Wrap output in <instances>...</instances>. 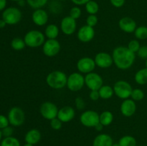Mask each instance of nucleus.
Instances as JSON below:
<instances>
[{
	"label": "nucleus",
	"mask_w": 147,
	"mask_h": 146,
	"mask_svg": "<svg viewBox=\"0 0 147 146\" xmlns=\"http://www.w3.org/2000/svg\"><path fill=\"white\" fill-rule=\"evenodd\" d=\"M113 63L118 69L126 70L131 67L136 59V54L129 50L127 47L120 46L113 50Z\"/></svg>",
	"instance_id": "1"
},
{
	"label": "nucleus",
	"mask_w": 147,
	"mask_h": 146,
	"mask_svg": "<svg viewBox=\"0 0 147 146\" xmlns=\"http://www.w3.org/2000/svg\"><path fill=\"white\" fill-rule=\"evenodd\" d=\"M67 76L60 70H55L49 73L46 77L47 85L54 90H60L67 86Z\"/></svg>",
	"instance_id": "2"
},
{
	"label": "nucleus",
	"mask_w": 147,
	"mask_h": 146,
	"mask_svg": "<svg viewBox=\"0 0 147 146\" xmlns=\"http://www.w3.org/2000/svg\"><path fill=\"white\" fill-rule=\"evenodd\" d=\"M24 40L26 46L30 48H37L43 45L45 42V35L39 30H30L25 34Z\"/></svg>",
	"instance_id": "3"
},
{
	"label": "nucleus",
	"mask_w": 147,
	"mask_h": 146,
	"mask_svg": "<svg viewBox=\"0 0 147 146\" xmlns=\"http://www.w3.org/2000/svg\"><path fill=\"white\" fill-rule=\"evenodd\" d=\"M114 94L121 100L129 99L131 94L132 88L130 83L125 80H119L114 84L113 87Z\"/></svg>",
	"instance_id": "4"
},
{
	"label": "nucleus",
	"mask_w": 147,
	"mask_h": 146,
	"mask_svg": "<svg viewBox=\"0 0 147 146\" xmlns=\"http://www.w3.org/2000/svg\"><path fill=\"white\" fill-rule=\"evenodd\" d=\"M22 14V11L17 7H11L5 9L2 13V19L4 20L7 24L14 25L21 21Z\"/></svg>",
	"instance_id": "5"
},
{
	"label": "nucleus",
	"mask_w": 147,
	"mask_h": 146,
	"mask_svg": "<svg viewBox=\"0 0 147 146\" xmlns=\"http://www.w3.org/2000/svg\"><path fill=\"white\" fill-rule=\"evenodd\" d=\"M85 85V77L80 72L71 73L67 77V87L71 92H78Z\"/></svg>",
	"instance_id": "6"
},
{
	"label": "nucleus",
	"mask_w": 147,
	"mask_h": 146,
	"mask_svg": "<svg viewBox=\"0 0 147 146\" xmlns=\"http://www.w3.org/2000/svg\"><path fill=\"white\" fill-rule=\"evenodd\" d=\"M7 117H8L9 124L14 127H20L22 125L25 121L24 112L20 107H11L9 111Z\"/></svg>",
	"instance_id": "7"
},
{
	"label": "nucleus",
	"mask_w": 147,
	"mask_h": 146,
	"mask_svg": "<svg viewBox=\"0 0 147 146\" xmlns=\"http://www.w3.org/2000/svg\"><path fill=\"white\" fill-rule=\"evenodd\" d=\"M59 109L57 105L51 102H45L40 107V113L42 117L50 121L53 119L57 117Z\"/></svg>",
	"instance_id": "8"
},
{
	"label": "nucleus",
	"mask_w": 147,
	"mask_h": 146,
	"mask_svg": "<svg viewBox=\"0 0 147 146\" xmlns=\"http://www.w3.org/2000/svg\"><path fill=\"white\" fill-rule=\"evenodd\" d=\"M80 121L85 127H95L100 123L99 114L94 110H86L80 115Z\"/></svg>",
	"instance_id": "9"
},
{
	"label": "nucleus",
	"mask_w": 147,
	"mask_h": 146,
	"mask_svg": "<svg viewBox=\"0 0 147 146\" xmlns=\"http://www.w3.org/2000/svg\"><path fill=\"white\" fill-rule=\"evenodd\" d=\"M61 45L56 39H47L42 45L43 54L48 57H53L60 51Z\"/></svg>",
	"instance_id": "10"
},
{
	"label": "nucleus",
	"mask_w": 147,
	"mask_h": 146,
	"mask_svg": "<svg viewBox=\"0 0 147 146\" xmlns=\"http://www.w3.org/2000/svg\"><path fill=\"white\" fill-rule=\"evenodd\" d=\"M85 84L90 90H98L103 85V80L98 73H88L85 76Z\"/></svg>",
	"instance_id": "11"
},
{
	"label": "nucleus",
	"mask_w": 147,
	"mask_h": 146,
	"mask_svg": "<svg viewBox=\"0 0 147 146\" xmlns=\"http://www.w3.org/2000/svg\"><path fill=\"white\" fill-rule=\"evenodd\" d=\"M76 66L79 72L81 74H88L92 72L94 70L96 64L95 63L94 59L89 57H85L80 58L77 62Z\"/></svg>",
	"instance_id": "12"
},
{
	"label": "nucleus",
	"mask_w": 147,
	"mask_h": 146,
	"mask_svg": "<svg viewBox=\"0 0 147 146\" xmlns=\"http://www.w3.org/2000/svg\"><path fill=\"white\" fill-rule=\"evenodd\" d=\"M76 28H77L76 20L70 17V16L65 17L60 21V29L65 35L70 36L74 34Z\"/></svg>",
	"instance_id": "13"
},
{
	"label": "nucleus",
	"mask_w": 147,
	"mask_h": 146,
	"mask_svg": "<svg viewBox=\"0 0 147 146\" xmlns=\"http://www.w3.org/2000/svg\"><path fill=\"white\" fill-rule=\"evenodd\" d=\"M95 63L96 66L102 69L109 68L113 64L111 54L107 52H99L95 56Z\"/></svg>",
	"instance_id": "14"
},
{
	"label": "nucleus",
	"mask_w": 147,
	"mask_h": 146,
	"mask_svg": "<svg viewBox=\"0 0 147 146\" xmlns=\"http://www.w3.org/2000/svg\"><path fill=\"white\" fill-rule=\"evenodd\" d=\"M95 37V29L90 26L83 25L78 29L77 33V37L79 41L87 43L93 40Z\"/></svg>",
	"instance_id": "15"
},
{
	"label": "nucleus",
	"mask_w": 147,
	"mask_h": 146,
	"mask_svg": "<svg viewBox=\"0 0 147 146\" xmlns=\"http://www.w3.org/2000/svg\"><path fill=\"white\" fill-rule=\"evenodd\" d=\"M121 114L125 117H131L136 111V104L132 99H126L122 102L120 107Z\"/></svg>",
	"instance_id": "16"
},
{
	"label": "nucleus",
	"mask_w": 147,
	"mask_h": 146,
	"mask_svg": "<svg viewBox=\"0 0 147 146\" xmlns=\"http://www.w3.org/2000/svg\"><path fill=\"white\" fill-rule=\"evenodd\" d=\"M49 19L48 14L42 9H37L32 14V20L35 25L42 27L45 25Z\"/></svg>",
	"instance_id": "17"
},
{
	"label": "nucleus",
	"mask_w": 147,
	"mask_h": 146,
	"mask_svg": "<svg viewBox=\"0 0 147 146\" xmlns=\"http://www.w3.org/2000/svg\"><path fill=\"white\" fill-rule=\"evenodd\" d=\"M76 115V111L71 106H64L60 108L57 114V118L63 123H68L73 120Z\"/></svg>",
	"instance_id": "18"
},
{
	"label": "nucleus",
	"mask_w": 147,
	"mask_h": 146,
	"mask_svg": "<svg viewBox=\"0 0 147 146\" xmlns=\"http://www.w3.org/2000/svg\"><path fill=\"white\" fill-rule=\"evenodd\" d=\"M119 27L122 31L126 33L134 32L137 27L135 20L129 17H125L121 19L119 21Z\"/></svg>",
	"instance_id": "19"
},
{
	"label": "nucleus",
	"mask_w": 147,
	"mask_h": 146,
	"mask_svg": "<svg viewBox=\"0 0 147 146\" xmlns=\"http://www.w3.org/2000/svg\"><path fill=\"white\" fill-rule=\"evenodd\" d=\"M113 141L111 136L106 133L99 134L93 142V146H112Z\"/></svg>",
	"instance_id": "20"
},
{
	"label": "nucleus",
	"mask_w": 147,
	"mask_h": 146,
	"mask_svg": "<svg viewBox=\"0 0 147 146\" xmlns=\"http://www.w3.org/2000/svg\"><path fill=\"white\" fill-rule=\"evenodd\" d=\"M41 137V133L40 132V130L33 128L29 130L26 133L25 136H24V140H25L26 143H30V144L34 145L37 144L40 141Z\"/></svg>",
	"instance_id": "21"
},
{
	"label": "nucleus",
	"mask_w": 147,
	"mask_h": 146,
	"mask_svg": "<svg viewBox=\"0 0 147 146\" xmlns=\"http://www.w3.org/2000/svg\"><path fill=\"white\" fill-rule=\"evenodd\" d=\"M114 116L111 111H103L99 115V122L100 124L103 125L104 127L109 126L113 123Z\"/></svg>",
	"instance_id": "22"
},
{
	"label": "nucleus",
	"mask_w": 147,
	"mask_h": 146,
	"mask_svg": "<svg viewBox=\"0 0 147 146\" xmlns=\"http://www.w3.org/2000/svg\"><path fill=\"white\" fill-rule=\"evenodd\" d=\"M59 33V27L56 24H51L46 27L44 34L47 39H56L58 37Z\"/></svg>",
	"instance_id": "23"
},
{
	"label": "nucleus",
	"mask_w": 147,
	"mask_h": 146,
	"mask_svg": "<svg viewBox=\"0 0 147 146\" xmlns=\"http://www.w3.org/2000/svg\"><path fill=\"white\" fill-rule=\"evenodd\" d=\"M100 98L103 100H109L111 98L114 94L113 88L109 85H103L98 90Z\"/></svg>",
	"instance_id": "24"
},
{
	"label": "nucleus",
	"mask_w": 147,
	"mask_h": 146,
	"mask_svg": "<svg viewBox=\"0 0 147 146\" xmlns=\"http://www.w3.org/2000/svg\"><path fill=\"white\" fill-rule=\"evenodd\" d=\"M134 80L137 84L143 85L147 84V68H143L136 72L134 76Z\"/></svg>",
	"instance_id": "25"
},
{
	"label": "nucleus",
	"mask_w": 147,
	"mask_h": 146,
	"mask_svg": "<svg viewBox=\"0 0 147 146\" xmlns=\"http://www.w3.org/2000/svg\"><path fill=\"white\" fill-rule=\"evenodd\" d=\"M120 146H136V140L131 135H124L119 141Z\"/></svg>",
	"instance_id": "26"
},
{
	"label": "nucleus",
	"mask_w": 147,
	"mask_h": 146,
	"mask_svg": "<svg viewBox=\"0 0 147 146\" xmlns=\"http://www.w3.org/2000/svg\"><path fill=\"white\" fill-rule=\"evenodd\" d=\"M25 46L26 44L24 42V39H22L20 37H15L11 42V48L16 51L22 50L25 47Z\"/></svg>",
	"instance_id": "27"
},
{
	"label": "nucleus",
	"mask_w": 147,
	"mask_h": 146,
	"mask_svg": "<svg viewBox=\"0 0 147 146\" xmlns=\"http://www.w3.org/2000/svg\"><path fill=\"white\" fill-rule=\"evenodd\" d=\"M86 10L89 14H96L99 11V5L96 1L90 0L86 4Z\"/></svg>",
	"instance_id": "28"
},
{
	"label": "nucleus",
	"mask_w": 147,
	"mask_h": 146,
	"mask_svg": "<svg viewBox=\"0 0 147 146\" xmlns=\"http://www.w3.org/2000/svg\"><path fill=\"white\" fill-rule=\"evenodd\" d=\"M134 36L136 39L140 40H144L147 39V27L140 26L136 27L134 31Z\"/></svg>",
	"instance_id": "29"
},
{
	"label": "nucleus",
	"mask_w": 147,
	"mask_h": 146,
	"mask_svg": "<svg viewBox=\"0 0 147 146\" xmlns=\"http://www.w3.org/2000/svg\"><path fill=\"white\" fill-rule=\"evenodd\" d=\"M48 0H26L29 6L34 9H42L47 4Z\"/></svg>",
	"instance_id": "30"
},
{
	"label": "nucleus",
	"mask_w": 147,
	"mask_h": 146,
	"mask_svg": "<svg viewBox=\"0 0 147 146\" xmlns=\"http://www.w3.org/2000/svg\"><path fill=\"white\" fill-rule=\"evenodd\" d=\"M1 146H20V143L18 139L11 136L4 137L1 142Z\"/></svg>",
	"instance_id": "31"
},
{
	"label": "nucleus",
	"mask_w": 147,
	"mask_h": 146,
	"mask_svg": "<svg viewBox=\"0 0 147 146\" xmlns=\"http://www.w3.org/2000/svg\"><path fill=\"white\" fill-rule=\"evenodd\" d=\"M131 97L134 101H140V100H143L144 97V92H143V90L139 88L133 89Z\"/></svg>",
	"instance_id": "32"
},
{
	"label": "nucleus",
	"mask_w": 147,
	"mask_h": 146,
	"mask_svg": "<svg viewBox=\"0 0 147 146\" xmlns=\"http://www.w3.org/2000/svg\"><path fill=\"white\" fill-rule=\"evenodd\" d=\"M127 47L129 50H131V51L136 54V53L138 52V51H139V50L141 47L140 43H139V42L137 40H131L129 42V44H128Z\"/></svg>",
	"instance_id": "33"
},
{
	"label": "nucleus",
	"mask_w": 147,
	"mask_h": 146,
	"mask_svg": "<svg viewBox=\"0 0 147 146\" xmlns=\"http://www.w3.org/2000/svg\"><path fill=\"white\" fill-rule=\"evenodd\" d=\"M82 14V11L80 9V7H78V6H76V7H73L70 9V17H72L74 19H78L80 17Z\"/></svg>",
	"instance_id": "34"
},
{
	"label": "nucleus",
	"mask_w": 147,
	"mask_h": 146,
	"mask_svg": "<svg viewBox=\"0 0 147 146\" xmlns=\"http://www.w3.org/2000/svg\"><path fill=\"white\" fill-rule=\"evenodd\" d=\"M63 122L60 120H59L57 117L53 119L50 121V127L52 129L55 130H59L62 128V126H63Z\"/></svg>",
	"instance_id": "35"
},
{
	"label": "nucleus",
	"mask_w": 147,
	"mask_h": 146,
	"mask_svg": "<svg viewBox=\"0 0 147 146\" xmlns=\"http://www.w3.org/2000/svg\"><path fill=\"white\" fill-rule=\"evenodd\" d=\"M98 19L96 14H89V16L86 19V24L90 27H94L98 24Z\"/></svg>",
	"instance_id": "36"
},
{
	"label": "nucleus",
	"mask_w": 147,
	"mask_h": 146,
	"mask_svg": "<svg viewBox=\"0 0 147 146\" xmlns=\"http://www.w3.org/2000/svg\"><path fill=\"white\" fill-rule=\"evenodd\" d=\"M75 104L78 110H83L86 107V102L82 97H78L75 100Z\"/></svg>",
	"instance_id": "37"
},
{
	"label": "nucleus",
	"mask_w": 147,
	"mask_h": 146,
	"mask_svg": "<svg viewBox=\"0 0 147 146\" xmlns=\"http://www.w3.org/2000/svg\"><path fill=\"white\" fill-rule=\"evenodd\" d=\"M1 133H2V135L4 137H11V136H12L13 133H14V130L10 126H7V127H4L1 130Z\"/></svg>",
	"instance_id": "38"
},
{
	"label": "nucleus",
	"mask_w": 147,
	"mask_h": 146,
	"mask_svg": "<svg viewBox=\"0 0 147 146\" xmlns=\"http://www.w3.org/2000/svg\"><path fill=\"white\" fill-rule=\"evenodd\" d=\"M9 122L8 117L3 115H0V129L2 130L4 127L9 126Z\"/></svg>",
	"instance_id": "39"
},
{
	"label": "nucleus",
	"mask_w": 147,
	"mask_h": 146,
	"mask_svg": "<svg viewBox=\"0 0 147 146\" xmlns=\"http://www.w3.org/2000/svg\"><path fill=\"white\" fill-rule=\"evenodd\" d=\"M138 56L140 58L144 59L146 60L147 59V46H142L140 49L137 52Z\"/></svg>",
	"instance_id": "40"
},
{
	"label": "nucleus",
	"mask_w": 147,
	"mask_h": 146,
	"mask_svg": "<svg viewBox=\"0 0 147 146\" xmlns=\"http://www.w3.org/2000/svg\"><path fill=\"white\" fill-rule=\"evenodd\" d=\"M89 97L93 101H96L100 98V94H99L98 90H90L89 93Z\"/></svg>",
	"instance_id": "41"
},
{
	"label": "nucleus",
	"mask_w": 147,
	"mask_h": 146,
	"mask_svg": "<svg viewBox=\"0 0 147 146\" xmlns=\"http://www.w3.org/2000/svg\"><path fill=\"white\" fill-rule=\"evenodd\" d=\"M111 4L116 8H120L124 5L126 0H110Z\"/></svg>",
	"instance_id": "42"
},
{
	"label": "nucleus",
	"mask_w": 147,
	"mask_h": 146,
	"mask_svg": "<svg viewBox=\"0 0 147 146\" xmlns=\"http://www.w3.org/2000/svg\"><path fill=\"white\" fill-rule=\"evenodd\" d=\"M72 2L76 6H82V5H86L89 1L90 0H71Z\"/></svg>",
	"instance_id": "43"
},
{
	"label": "nucleus",
	"mask_w": 147,
	"mask_h": 146,
	"mask_svg": "<svg viewBox=\"0 0 147 146\" xmlns=\"http://www.w3.org/2000/svg\"><path fill=\"white\" fill-rule=\"evenodd\" d=\"M7 6V0H0V11L5 9Z\"/></svg>",
	"instance_id": "44"
},
{
	"label": "nucleus",
	"mask_w": 147,
	"mask_h": 146,
	"mask_svg": "<svg viewBox=\"0 0 147 146\" xmlns=\"http://www.w3.org/2000/svg\"><path fill=\"white\" fill-rule=\"evenodd\" d=\"M103 127H104V126L102 124H100V123H98V124L96 126V127H94L95 128V130H96V131H98V132H100L102 130H103Z\"/></svg>",
	"instance_id": "45"
},
{
	"label": "nucleus",
	"mask_w": 147,
	"mask_h": 146,
	"mask_svg": "<svg viewBox=\"0 0 147 146\" xmlns=\"http://www.w3.org/2000/svg\"><path fill=\"white\" fill-rule=\"evenodd\" d=\"M6 25H7V23L4 21V19H0V29H3L4 28V27H6Z\"/></svg>",
	"instance_id": "46"
},
{
	"label": "nucleus",
	"mask_w": 147,
	"mask_h": 146,
	"mask_svg": "<svg viewBox=\"0 0 147 146\" xmlns=\"http://www.w3.org/2000/svg\"><path fill=\"white\" fill-rule=\"evenodd\" d=\"M18 3H19V5L24 6V4H25V1H24V0H20V1H18Z\"/></svg>",
	"instance_id": "47"
},
{
	"label": "nucleus",
	"mask_w": 147,
	"mask_h": 146,
	"mask_svg": "<svg viewBox=\"0 0 147 146\" xmlns=\"http://www.w3.org/2000/svg\"><path fill=\"white\" fill-rule=\"evenodd\" d=\"M112 146H120V145H119V143H113Z\"/></svg>",
	"instance_id": "48"
},
{
	"label": "nucleus",
	"mask_w": 147,
	"mask_h": 146,
	"mask_svg": "<svg viewBox=\"0 0 147 146\" xmlns=\"http://www.w3.org/2000/svg\"><path fill=\"white\" fill-rule=\"evenodd\" d=\"M24 146H34V145L32 144H30V143H25V144L24 145Z\"/></svg>",
	"instance_id": "49"
},
{
	"label": "nucleus",
	"mask_w": 147,
	"mask_h": 146,
	"mask_svg": "<svg viewBox=\"0 0 147 146\" xmlns=\"http://www.w3.org/2000/svg\"><path fill=\"white\" fill-rule=\"evenodd\" d=\"M2 133H1V130L0 129V142H1V137H2Z\"/></svg>",
	"instance_id": "50"
},
{
	"label": "nucleus",
	"mask_w": 147,
	"mask_h": 146,
	"mask_svg": "<svg viewBox=\"0 0 147 146\" xmlns=\"http://www.w3.org/2000/svg\"><path fill=\"white\" fill-rule=\"evenodd\" d=\"M145 65H146V68H147V59L146 60V62H145Z\"/></svg>",
	"instance_id": "51"
},
{
	"label": "nucleus",
	"mask_w": 147,
	"mask_h": 146,
	"mask_svg": "<svg viewBox=\"0 0 147 146\" xmlns=\"http://www.w3.org/2000/svg\"><path fill=\"white\" fill-rule=\"evenodd\" d=\"M11 1H17L18 2L19 1H20V0H11Z\"/></svg>",
	"instance_id": "52"
},
{
	"label": "nucleus",
	"mask_w": 147,
	"mask_h": 146,
	"mask_svg": "<svg viewBox=\"0 0 147 146\" xmlns=\"http://www.w3.org/2000/svg\"><path fill=\"white\" fill-rule=\"evenodd\" d=\"M60 1H65V0H60Z\"/></svg>",
	"instance_id": "53"
}]
</instances>
